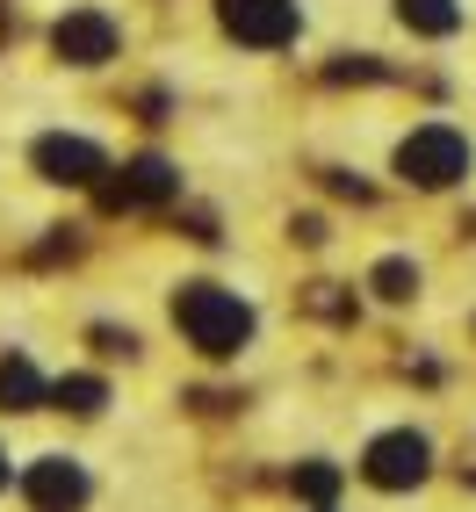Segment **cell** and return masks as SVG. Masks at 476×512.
Wrapping results in <instances>:
<instances>
[{
  "label": "cell",
  "mask_w": 476,
  "mask_h": 512,
  "mask_svg": "<svg viewBox=\"0 0 476 512\" xmlns=\"http://www.w3.org/2000/svg\"><path fill=\"white\" fill-rule=\"evenodd\" d=\"M0 37H8V15H0Z\"/></svg>",
  "instance_id": "obj_18"
},
{
  "label": "cell",
  "mask_w": 476,
  "mask_h": 512,
  "mask_svg": "<svg viewBox=\"0 0 476 512\" xmlns=\"http://www.w3.org/2000/svg\"><path fill=\"white\" fill-rule=\"evenodd\" d=\"M217 15L238 44H253V51H275L296 37V0H217Z\"/></svg>",
  "instance_id": "obj_4"
},
{
  "label": "cell",
  "mask_w": 476,
  "mask_h": 512,
  "mask_svg": "<svg viewBox=\"0 0 476 512\" xmlns=\"http://www.w3.org/2000/svg\"><path fill=\"white\" fill-rule=\"evenodd\" d=\"M44 397H51V383H44V375L29 368L22 354H8V361H0V412H37Z\"/></svg>",
  "instance_id": "obj_9"
},
{
  "label": "cell",
  "mask_w": 476,
  "mask_h": 512,
  "mask_svg": "<svg viewBox=\"0 0 476 512\" xmlns=\"http://www.w3.org/2000/svg\"><path fill=\"white\" fill-rule=\"evenodd\" d=\"M0 484H8V455H0Z\"/></svg>",
  "instance_id": "obj_17"
},
{
  "label": "cell",
  "mask_w": 476,
  "mask_h": 512,
  "mask_svg": "<svg viewBox=\"0 0 476 512\" xmlns=\"http://www.w3.org/2000/svg\"><path fill=\"white\" fill-rule=\"evenodd\" d=\"M51 51L65 65H101V58H116V22L101 15V8H73V15L51 29Z\"/></svg>",
  "instance_id": "obj_5"
},
{
  "label": "cell",
  "mask_w": 476,
  "mask_h": 512,
  "mask_svg": "<svg viewBox=\"0 0 476 512\" xmlns=\"http://www.w3.org/2000/svg\"><path fill=\"white\" fill-rule=\"evenodd\" d=\"M37 174L44 181H73V188H87V181H101L109 174V159H101V145H87V138H37Z\"/></svg>",
  "instance_id": "obj_7"
},
{
  "label": "cell",
  "mask_w": 476,
  "mask_h": 512,
  "mask_svg": "<svg viewBox=\"0 0 476 512\" xmlns=\"http://www.w3.org/2000/svg\"><path fill=\"white\" fill-rule=\"evenodd\" d=\"M426 462H433V448H426V433H383V440H368V455H361V476L368 484H383V491H404V484H419L426 476Z\"/></svg>",
  "instance_id": "obj_3"
},
{
  "label": "cell",
  "mask_w": 476,
  "mask_h": 512,
  "mask_svg": "<svg viewBox=\"0 0 476 512\" xmlns=\"http://www.w3.org/2000/svg\"><path fill=\"white\" fill-rule=\"evenodd\" d=\"M303 311H311V318H354V296L339 282H311V289H303Z\"/></svg>",
  "instance_id": "obj_12"
},
{
  "label": "cell",
  "mask_w": 476,
  "mask_h": 512,
  "mask_svg": "<svg viewBox=\"0 0 476 512\" xmlns=\"http://www.w3.org/2000/svg\"><path fill=\"white\" fill-rule=\"evenodd\" d=\"M296 491L311 498V505H325V498L339 491V469H325V462H311V469H296Z\"/></svg>",
  "instance_id": "obj_14"
},
{
  "label": "cell",
  "mask_w": 476,
  "mask_h": 512,
  "mask_svg": "<svg viewBox=\"0 0 476 512\" xmlns=\"http://www.w3.org/2000/svg\"><path fill=\"white\" fill-rule=\"evenodd\" d=\"M397 174L412 188H455L469 174V138L448 130V123H426V130H412V138L397 145Z\"/></svg>",
  "instance_id": "obj_2"
},
{
  "label": "cell",
  "mask_w": 476,
  "mask_h": 512,
  "mask_svg": "<svg viewBox=\"0 0 476 512\" xmlns=\"http://www.w3.org/2000/svg\"><path fill=\"white\" fill-rule=\"evenodd\" d=\"M58 412H73V419H94L101 404H109V390H101V375H65V383L51 390Z\"/></svg>",
  "instance_id": "obj_11"
},
{
  "label": "cell",
  "mask_w": 476,
  "mask_h": 512,
  "mask_svg": "<svg viewBox=\"0 0 476 512\" xmlns=\"http://www.w3.org/2000/svg\"><path fill=\"white\" fill-rule=\"evenodd\" d=\"M412 289H419V267H412V260H383V267H376V296L404 303Z\"/></svg>",
  "instance_id": "obj_13"
},
{
  "label": "cell",
  "mask_w": 476,
  "mask_h": 512,
  "mask_svg": "<svg viewBox=\"0 0 476 512\" xmlns=\"http://www.w3.org/2000/svg\"><path fill=\"white\" fill-rule=\"evenodd\" d=\"M94 347H101V354H130V347H138V339H130V332H109V325H101V332H94Z\"/></svg>",
  "instance_id": "obj_16"
},
{
  "label": "cell",
  "mask_w": 476,
  "mask_h": 512,
  "mask_svg": "<svg viewBox=\"0 0 476 512\" xmlns=\"http://www.w3.org/2000/svg\"><path fill=\"white\" fill-rule=\"evenodd\" d=\"M325 80H383V65H376V58H339Z\"/></svg>",
  "instance_id": "obj_15"
},
{
  "label": "cell",
  "mask_w": 476,
  "mask_h": 512,
  "mask_svg": "<svg viewBox=\"0 0 476 512\" xmlns=\"http://www.w3.org/2000/svg\"><path fill=\"white\" fill-rule=\"evenodd\" d=\"M397 15H404V29H419V37H448L462 22L455 0H397Z\"/></svg>",
  "instance_id": "obj_10"
},
{
  "label": "cell",
  "mask_w": 476,
  "mask_h": 512,
  "mask_svg": "<svg viewBox=\"0 0 476 512\" xmlns=\"http://www.w3.org/2000/svg\"><path fill=\"white\" fill-rule=\"evenodd\" d=\"M174 325L195 339L202 354H217V361L238 354V347L253 339V311H246L231 289H217V282H181V289H174Z\"/></svg>",
  "instance_id": "obj_1"
},
{
  "label": "cell",
  "mask_w": 476,
  "mask_h": 512,
  "mask_svg": "<svg viewBox=\"0 0 476 512\" xmlns=\"http://www.w3.org/2000/svg\"><path fill=\"white\" fill-rule=\"evenodd\" d=\"M29 505L37 512H80L87 505V469L80 462H65V455H44L37 469H29Z\"/></svg>",
  "instance_id": "obj_6"
},
{
  "label": "cell",
  "mask_w": 476,
  "mask_h": 512,
  "mask_svg": "<svg viewBox=\"0 0 476 512\" xmlns=\"http://www.w3.org/2000/svg\"><path fill=\"white\" fill-rule=\"evenodd\" d=\"M174 195H181V174H174L166 159H130L123 181L101 188V202H109V210H130V202H174Z\"/></svg>",
  "instance_id": "obj_8"
}]
</instances>
